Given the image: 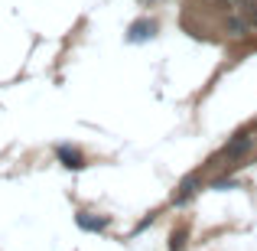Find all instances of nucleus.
<instances>
[{"label":"nucleus","mask_w":257,"mask_h":251,"mask_svg":"<svg viewBox=\"0 0 257 251\" xmlns=\"http://www.w3.org/2000/svg\"><path fill=\"white\" fill-rule=\"evenodd\" d=\"M251 134H254V127H247V131L234 134V140L218 153V160H215V163H221V160H238V157H244V153L254 147V137H251Z\"/></svg>","instance_id":"1"},{"label":"nucleus","mask_w":257,"mask_h":251,"mask_svg":"<svg viewBox=\"0 0 257 251\" xmlns=\"http://www.w3.org/2000/svg\"><path fill=\"white\" fill-rule=\"evenodd\" d=\"M56 157L62 160L69 170H82L85 166V157H82V150H75V147H59L56 150Z\"/></svg>","instance_id":"2"},{"label":"nucleus","mask_w":257,"mask_h":251,"mask_svg":"<svg viewBox=\"0 0 257 251\" xmlns=\"http://www.w3.org/2000/svg\"><path fill=\"white\" fill-rule=\"evenodd\" d=\"M153 30H157V23H153V20H137V23L131 26V43H140V39L153 36Z\"/></svg>","instance_id":"3"},{"label":"nucleus","mask_w":257,"mask_h":251,"mask_svg":"<svg viewBox=\"0 0 257 251\" xmlns=\"http://www.w3.org/2000/svg\"><path fill=\"white\" fill-rule=\"evenodd\" d=\"M199 176H202V173H192V176H186V180H182V186H179V193H173V202H182V199H189V196L195 193V186H199Z\"/></svg>","instance_id":"4"},{"label":"nucleus","mask_w":257,"mask_h":251,"mask_svg":"<svg viewBox=\"0 0 257 251\" xmlns=\"http://www.w3.org/2000/svg\"><path fill=\"white\" fill-rule=\"evenodd\" d=\"M78 225L85 228V232H101V228H107V219H91L88 212H78Z\"/></svg>","instance_id":"5"},{"label":"nucleus","mask_w":257,"mask_h":251,"mask_svg":"<svg viewBox=\"0 0 257 251\" xmlns=\"http://www.w3.org/2000/svg\"><path fill=\"white\" fill-rule=\"evenodd\" d=\"M170 251H186V225H179L170 235Z\"/></svg>","instance_id":"6"}]
</instances>
